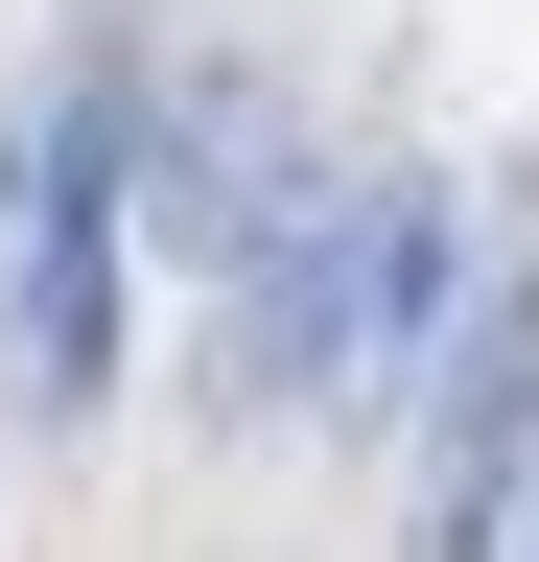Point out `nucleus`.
Segmentation results:
<instances>
[{
	"mask_svg": "<svg viewBox=\"0 0 539 562\" xmlns=\"http://www.w3.org/2000/svg\"><path fill=\"white\" fill-rule=\"evenodd\" d=\"M469 328V235L423 165H352L305 188L282 235L235 258V398L258 422H352V398H423V351Z\"/></svg>",
	"mask_w": 539,
	"mask_h": 562,
	"instance_id": "nucleus-1",
	"label": "nucleus"
},
{
	"mask_svg": "<svg viewBox=\"0 0 539 562\" xmlns=\"http://www.w3.org/2000/svg\"><path fill=\"white\" fill-rule=\"evenodd\" d=\"M539 469V258L469 281V328L423 351V469H398V562H493Z\"/></svg>",
	"mask_w": 539,
	"mask_h": 562,
	"instance_id": "nucleus-2",
	"label": "nucleus"
},
{
	"mask_svg": "<svg viewBox=\"0 0 539 562\" xmlns=\"http://www.w3.org/2000/svg\"><path fill=\"white\" fill-rule=\"evenodd\" d=\"M516 562H539V539H516Z\"/></svg>",
	"mask_w": 539,
	"mask_h": 562,
	"instance_id": "nucleus-3",
	"label": "nucleus"
}]
</instances>
